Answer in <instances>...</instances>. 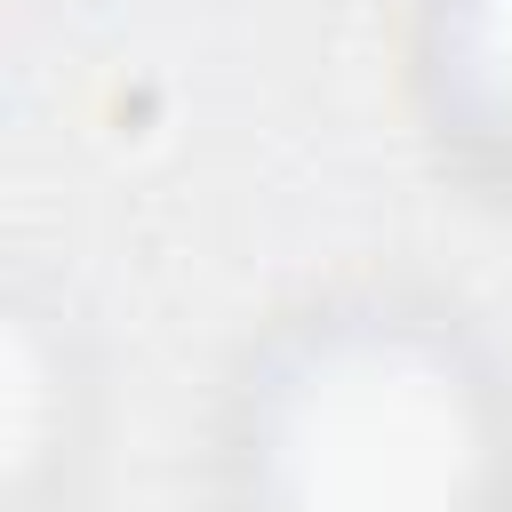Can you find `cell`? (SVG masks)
Masks as SVG:
<instances>
[{
	"label": "cell",
	"instance_id": "1",
	"mask_svg": "<svg viewBox=\"0 0 512 512\" xmlns=\"http://www.w3.org/2000/svg\"><path fill=\"white\" fill-rule=\"evenodd\" d=\"M232 472L240 512H504L512 424L456 328L344 304L256 360Z\"/></svg>",
	"mask_w": 512,
	"mask_h": 512
},
{
	"label": "cell",
	"instance_id": "2",
	"mask_svg": "<svg viewBox=\"0 0 512 512\" xmlns=\"http://www.w3.org/2000/svg\"><path fill=\"white\" fill-rule=\"evenodd\" d=\"M416 48L448 136L512 176V0H424Z\"/></svg>",
	"mask_w": 512,
	"mask_h": 512
}]
</instances>
